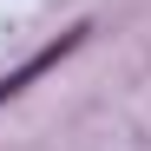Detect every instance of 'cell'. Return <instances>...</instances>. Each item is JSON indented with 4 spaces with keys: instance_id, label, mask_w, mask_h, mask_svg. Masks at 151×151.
I'll list each match as a JSON object with an SVG mask.
<instances>
[{
    "instance_id": "1",
    "label": "cell",
    "mask_w": 151,
    "mask_h": 151,
    "mask_svg": "<svg viewBox=\"0 0 151 151\" xmlns=\"http://www.w3.org/2000/svg\"><path fill=\"white\" fill-rule=\"evenodd\" d=\"M86 33H92V27H72V33H59L53 46H40V53H33L27 66H20V72H7V79H0V99H13V92H27V86L40 79V72H46V66H59V59H66V53H72V46H79Z\"/></svg>"
}]
</instances>
